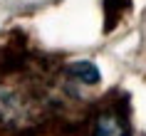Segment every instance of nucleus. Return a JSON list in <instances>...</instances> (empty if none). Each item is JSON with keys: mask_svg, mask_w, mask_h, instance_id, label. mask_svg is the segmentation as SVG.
<instances>
[{"mask_svg": "<svg viewBox=\"0 0 146 136\" xmlns=\"http://www.w3.org/2000/svg\"><path fill=\"white\" fill-rule=\"evenodd\" d=\"M94 136H129V131L124 126L121 116H116V114H102L97 119V126H94Z\"/></svg>", "mask_w": 146, "mask_h": 136, "instance_id": "f257e3e1", "label": "nucleus"}, {"mask_svg": "<svg viewBox=\"0 0 146 136\" xmlns=\"http://www.w3.org/2000/svg\"><path fill=\"white\" fill-rule=\"evenodd\" d=\"M67 74L72 79H79L82 84H97L102 79V74H99V69H97L94 62H72L67 67Z\"/></svg>", "mask_w": 146, "mask_h": 136, "instance_id": "f03ea898", "label": "nucleus"}]
</instances>
